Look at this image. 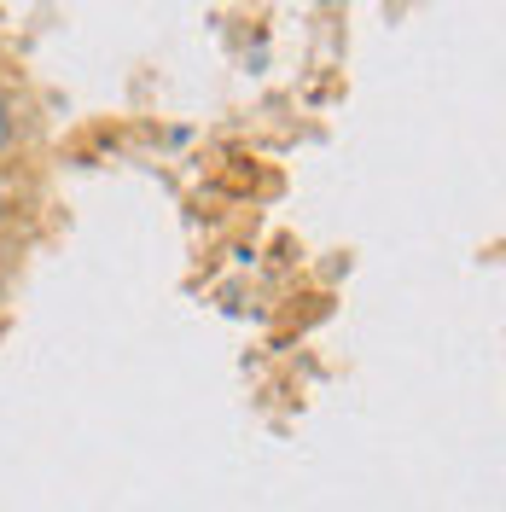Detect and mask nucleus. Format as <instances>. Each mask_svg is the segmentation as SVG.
I'll use <instances>...</instances> for the list:
<instances>
[{"instance_id":"nucleus-1","label":"nucleus","mask_w":506,"mask_h":512,"mask_svg":"<svg viewBox=\"0 0 506 512\" xmlns=\"http://www.w3.org/2000/svg\"><path fill=\"white\" fill-rule=\"evenodd\" d=\"M12 134H18V123H12V105H6V99H0V152H6V146H12Z\"/></svg>"},{"instance_id":"nucleus-2","label":"nucleus","mask_w":506,"mask_h":512,"mask_svg":"<svg viewBox=\"0 0 506 512\" xmlns=\"http://www.w3.org/2000/svg\"><path fill=\"white\" fill-rule=\"evenodd\" d=\"M0 216H6V187H0Z\"/></svg>"}]
</instances>
